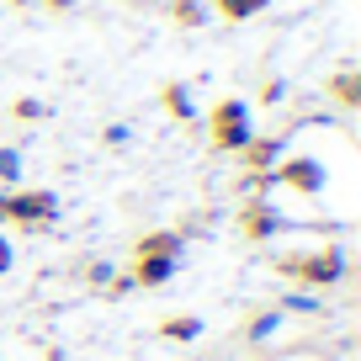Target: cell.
<instances>
[{
	"mask_svg": "<svg viewBox=\"0 0 361 361\" xmlns=\"http://www.w3.org/2000/svg\"><path fill=\"white\" fill-rule=\"evenodd\" d=\"M180 255H186V234H176V228H149L133 245L128 276H133V287H149V293H154V287H165L180 271Z\"/></svg>",
	"mask_w": 361,
	"mask_h": 361,
	"instance_id": "1",
	"label": "cell"
},
{
	"mask_svg": "<svg viewBox=\"0 0 361 361\" xmlns=\"http://www.w3.org/2000/svg\"><path fill=\"white\" fill-rule=\"evenodd\" d=\"M276 276L308 287V293H329V287L345 282V250H340V245H314V250L276 255Z\"/></svg>",
	"mask_w": 361,
	"mask_h": 361,
	"instance_id": "2",
	"label": "cell"
},
{
	"mask_svg": "<svg viewBox=\"0 0 361 361\" xmlns=\"http://www.w3.org/2000/svg\"><path fill=\"white\" fill-rule=\"evenodd\" d=\"M250 133H255V117H250V102H239V96H224L207 112V144H213V154H239L250 144Z\"/></svg>",
	"mask_w": 361,
	"mask_h": 361,
	"instance_id": "3",
	"label": "cell"
},
{
	"mask_svg": "<svg viewBox=\"0 0 361 361\" xmlns=\"http://www.w3.org/2000/svg\"><path fill=\"white\" fill-rule=\"evenodd\" d=\"M59 218V197L48 186H11L6 192V228H22V234H43Z\"/></svg>",
	"mask_w": 361,
	"mask_h": 361,
	"instance_id": "4",
	"label": "cell"
},
{
	"mask_svg": "<svg viewBox=\"0 0 361 361\" xmlns=\"http://www.w3.org/2000/svg\"><path fill=\"white\" fill-rule=\"evenodd\" d=\"M271 180L287 186V192H298V197H319L329 186V170H324V159H314V154H282L276 170H271Z\"/></svg>",
	"mask_w": 361,
	"mask_h": 361,
	"instance_id": "5",
	"label": "cell"
},
{
	"mask_svg": "<svg viewBox=\"0 0 361 361\" xmlns=\"http://www.w3.org/2000/svg\"><path fill=\"white\" fill-rule=\"evenodd\" d=\"M234 228L250 245H266V239H276L287 228V218L276 213V202H266V197H245V207L234 213Z\"/></svg>",
	"mask_w": 361,
	"mask_h": 361,
	"instance_id": "6",
	"label": "cell"
},
{
	"mask_svg": "<svg viewBox=\"0 0 361 361\" xmlns=\"http://www.w3.org/2000/svg\"><path fill=\"white\" fill-rule=\"evenodd\" d=\"M282 154H287V138L282 133H250V144L239 149L234 159L245 165V176H271Z\"/></svg>",
	"mask_w": 361,
	"mask_h": 361,
	"instance_id": "7",
	"label": "cell"
},
{
	"mask_svg": "<svg viewBox=\"0 0 361 361\" xmlns=\"http://www.w3.org/2000/svg\"><path fill=\"white\" fill-rule=\"evenodd\" d=\"M324 90H329V102H335L340 112H356V106H361V69L356 64L335 69V75L324 80Z\"/></svg>",
	"mask_w": 361,
	"mask_h": 361,
	"instance_id": "8",
	"label": "cell"
},
{
	"mask_svg": "<svg viewBox=\"0 0 361 361\" xmlns=\"http://www.w3.org/2000/svg\"><path fill=\"white\" fill-rule=\"evenodd\" d=\"M159 106H165L176 123H192L197 117V102H192V90L180 85V80H170V85H159Z\"/></svg>",
	"mask_w": 361,
	"mask_h": 361,
	"instance_id": "9",
	"label": "cell"
},
{
	"mask_svg": "<svg viewBox=\"0 0 361 361\" xmlns=\"http://www.w3.org/2000/svg\"><path fill=\"white\" fill-rule=\"evenodd\" d=\"M197 335H202V319L197 314H170L165 324H159V340H170V345H192Z\"/></svg>",
	"mask_w": 361,
	"mask_h": 361,
	"instance_id": "10",
	"label": "cell"
},
{
	"mask_svg": "<svg viewBox=\"0 0 361 361\" xmlns=\"http://www.w3.org/2000/svg\"><path fill=\"white\" fill-rule=\"evenodd\" d=\"M266 6H276V0H213V11L224 16V22H250V16H260Z\"/></svg>",
	"mask_w": 361,
	"mask_h": 361,
	"instance_id": "11",
	"label": "cell"
},
{
	"mask_svg": "<svg viewBox=\"0 0 361 361\" xmlns=\"http://www.w3.org/2000/svg\"><path fill=\"white\" fill-rule=\"evenodd\" d=\"M276 329H282V308H266V314H255L245 324V340H250V345H260V340H271Z\"/></svg>",
	"mask_w": 361,
	"mask_h": 361,
	"instance_id": "12",
	"label": "cell"
},
{
	"mask_svg": "<svg viewBox=\"0 0 361 361\" xmlns=\"http://www.w3.org/2000/svg\"><path fill=\"white\" fill-rule=\"evenodd\" d=\"M170 22H176V27H192V32H197V27L207 22V6H202V0H170Z\"/></svg>",
	"mask_w": 361,
	"mask_h": 361,
	"instance_id": "13",
	"label": "cell"
},
{
	"mask_svg": "<svg viewBox=\"0 0 361 361\" xmlns=\"http://www.w3.org/2000/svg\"><path fill=\"white\" fill-rule=\"evenodd\" d=\"M22 186V149H0V192Z\"/></svg>",
	"mask_w": 361,
	"mask_h": 361,
	"instance_id": "14",
	"label": "cell"
},
{
	"mask_svg": "<svg viewBox=\"0 0 361 361\" xmlns=\"http://www.w3.org/2000/svg\"><path fill=\"white\" fill-rule=\"evenodd\" d=\"M11 117L16 123H37V117H48V106L32 102V96H22V102H11Z\"/></svg>",
	"mask_w": 361,
	"mask_h": 361,
	"instance_id": "15",
	"label": "cell"
},
{
	"mask_svg": "<svg viewBox=\"0 0 361 361\" xmlns=\"http://www.w3.org/2000/svg\"><path fill=\"white\" fill-rule=\"evenodd\" d=\"M102 293H106V298H112V303H117V298H128V293H133V276H128V271H123V276H117V271H112Z\"/></svg>",
	"mask_w": 361,
	"mask_h": 361,
	"instance_id": "16",
	"label": "cell"
},
{
	"mask_svg": "<svg viewBox=\"0 0 361 361\" xmlns=\"http://www.w3.org/2000/svg\"><path fill=\"white\" fill-rule=\"evenodd\" d=\"M11 266H16V245H11V234L0 228V276H6Z\"/></svg>",
	"mask_w": 361,
	"mask_h": 361,
	"instance_id": "17",
	"label": "cell"
},
{
	"mask_svg": "<svg viewBox=\"0 0 361 361\" xmlns=\"http://www.w3.org/2000/svg\"><path fill=\"white\" fill-rule=\"evenodd\" d=\"M282 96H287V85H282V80H266V85H260V106H276Z\"/></svg>",
	"mask_w": 361,
	"mask_h": 361,
	"instance_id": "18",
	"label": "cell"
},
{
	"mask_svg": "<svg viewBox=\"0 0 361 361\" xmlns=\"http://www.w3.org/2000/svg\"><path fill=\"white\" fill-rule=\"evenodd\" d=\"M282 308H298V314H314V308H319V303H314V298H308V293H293V298H287V303H282Z\"/></svg>",
	"mask_w": 361,
	"mask_h": 361,
	"instance_id": "19",
	"label": "cell"
},
{
	"mask_svg": "<svg viewBox=\"0 0 361 361\" xmlns=\"http://www.w3.org/2000/svg\"><path fill=\"white\" fill-rule=\"evenodd\" d=\"M43 6H48V11H64V6H69V0H43Z\"/></svg>",
	"mask_w": 361,
	"mask_h": 361,
	"instance_id": "20",
	"label": "cell"
},
{
	"mask_svg": "<svg viewBox=\"0 0 361 361\" xmlns=\"http://www.w3.org/2000/svg\"><path fill=\"white\" fill-rule=\"evenodd\" d=\"M0 228H6V192H0Z\"/></svg>",
	"mask_w": 361,
	"mask_h": 361,
	"instance_id": "21",
	"label": "cell"
},
{
	"mask_svg": "<svg viewBox=\"0 0 361 361\" xmlns=\"http://www.w3.org/2000/svg\"><path fill=\"white\" fill-rule=\"evenodd\" d=\"M11 6H27V0H11Z\"/></svg>",
	"mask_w": 361,
	"mask_h": 361,
	"instance_id": "22",
	"label": "cell"
}]
</instances>
